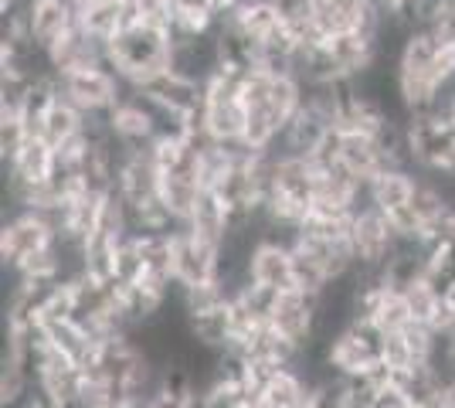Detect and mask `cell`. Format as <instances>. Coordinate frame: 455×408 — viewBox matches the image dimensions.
Returning <instances> with one entry per match:
<instances>
[{
    "label": "cell",
    "instance_id": "obj_1",
    "mask_svg": "<svg viewBox=\"0 0 455 408\" xmlns=\"http://www.w3.org/2000/svg\"><path fill=\"white\" fill-rule=\"evenodd\" d=\"M106 61L130 89H140L147 78L160 76L173 65V41L167 31L136 20L106 44Z\"/></svg>",
    "mask_w": 455,
    "mask_h": 408
},
{
    "label": "cell",
    "instance_id": "obj_2",
    "mask_svg": "<svg viewBox=\"0 0 455 408\" xmlns=\"http://www.w3.org/2000/svg\"><path fill=\"white\" fill-rule=\"evenodd\" d=\"M58 242V228L48 214L31 208H14L0 228V259L4 269H18L24 259H31L41 249H52Z\"/></svg>",
    "mask_w": 455,
    "mask_h": 408
},
{
    "label": "cell",
    "instance_id": "obj_3",
    "mask_svg": "<svg viewBox=\"0 0 455 408\" xmlns=\"http://www.w3.org/2000/svg\"><path fill=\"white\" fill-rule=\"evenodd\" d=\"M58 89L72 106H78L85 116H106L126 92V82L116 76L109 65H95L85 72L58 76Z\"/></svg>",
    "mask_w": 455,
    "mask_h": 408
},
{
    "label": "cell",
    "instance_id": "obj_4",
    "mask_svg": "<svg viewBox=\"0 0 455 408\" xmlns=\"http://www.w3.org/2000/svg\"><path fill=\"white\" fill-rule=\"evenodd\" d=\"M4 18H18L28 41L38 48L41 55H48L58 41L65 38L78 24L72 0H24V7Z\"/></svg>",
    "mask_w": 455,
    "mask_h": 408
},
{
    "label": "cell",
    "instance_id": "obj_5",
    "mask_svg": "<svg viewBox=\"0 0 455 408\" xmlns=\"http://www.w3.org/2000/svg\"><path fill=\"white\" fill-rule=\"evenodd\" d=\"M173 279H177V290L218 283L221 279V249L197 238L188 225L173 228Z\"/></svg>",
    "mask_w": 455,
    "mask_h": 408
},
{
    "label": "cell",
    "instance_id": "obj_6",
    "mask_svg": "<svg viewBox=\"0 0 455 408\" xmlns=\"http://www.w3.org/2000/svg\"><path fill=\"white\" fill-rule=\"evenodd\" d=\"M320 307H323V296L292 286V290L279 292L268 324L283 333L285 340H292L299 350H306L316 340V333H320Z\"/></svg>",
    "mask_w": 455,
    "mask_h": 408
},
{
    "label": "cell",
    "instance_id": "obj_7",
    "mask_svg": "<svg viewBox=\"0 0 455 408\" xmlns=\"http://www.w3.org/2000/svg\"><path fill=\"white\" fill-rule=\"evenodd\" d=\"M248 283L266 286V290H275V292L292 290L296 286V276H292V245L262 238L251 249V255H248Z\"/></svg>",
    "mask_w": 455,
    "mask_h": 408
},
{
    "label": "cell",
    "instance_id": "obj_8",
    "mask_svg": "<svg viewBox=\"0 0 455 408\" xmlns=\"http://www.w3.org/2000/svg\"><path fill=\"white\" fill-rule=\"evenodd\" d=\"M44 59H48V68H52L55 76H72V72L95 68V65H109V61H106V44L95 41L89 31H82L78 24L65 38L58 41Z\"/></svg>",
    "mask_w": 455,
    "mask_h": 408
},
{
    "label": "cell",
    "instance_id": "obj_9",
    "mask_svg": "<svg viewBox=\"0 0 455 408\" xmlns=\"http://www.w3.org/2000/svg\"><path fill=\"white\" fill-rule=\"evenodd\" d=\"M415 188H418V171H411V167H387V171H380V174L367 184V201H371L378 212H384L391 218V214L404 212V208L411 204Z\"/></svg>",
    "mask_w": 455,
    "mask_h": 408
},
{
    "label": "cell",
    "instance_id": "obj_10",
    "mask_svg": "<svg viewBox=\"0 0 455 408\" xmlns=\"http://www.w3.org/2000/svg\"><path fill=\"white\" fill-rule=\"evenodd\" d=\"M188 228L197 235V238H204V242L221 249L225 238L231 235V228H235V214H231V208L221 201L218 191H208V188H204L188 218Z\"/></svg>",
    "mask_w": 455,
    "mask_h": 408
},
{
    "label": "cell",
    "instance_id": "obj_11",
    "mask_svg": "<svg viewBox=\"0 0 455 408\" xmlns=\"http://www.w3.org/2000/svg\"><path fill=\"white\" fill-rule=\"evenodd\" d=\"M85 113L78 109V106H72L68 99L58 92V99L52 102V109H48V116H44V123H41V136L55 147V150H61L68 140H76L78 133H85Z\"/></svg>",
    "mask_w": 455,
    "mask_h": 408
},
{
    "label": "cell",
    "instance_id": "obj_12",
    "mask_svg": "<svg viewBox=\"0 0 455 408\" xmlns=\"http://www.w3.org/2000/svg\"><path fill=\"white\" fill-rule=\"evenodd\" d=\"M401 292H404V303H408V310H411V320L432 327L435 316L442 313V292H438L432 283H425V279H418V283H411L408 290H401Z\"/></svg>",
    "mask_w": 455,
    "mask_h": 408
},
{
    "label": "cell",
    "instance_id": "obj_13",
    "mask_svg": "<svg viewBox=\"0 0 455 408\" xmlns=\"http://www.w3.org/2000/svg\"><path fill=\"white\" fill-rule=\"evenodd\" d=\"M380 361L387 364L391 371H411L418 368L421 361H418L415 348H411V340H408V333L398 331V333H387L384 337V350H380Z\"/></svg>",
    "mask_w": 455,
    "mask_h": 408
},
{
    "label": "cell",
    "instance_id": "obj_14",
    "mask_svg": "<svg viewBox=\"0 0 455 408\" xmlns=\"http://www.w3.org/2000/svg\"><path fill=\"white\" fill-rule=\"evenodd\" d=\"M438 408H455V374L445 381V388H442V398H438Z\"/></svg>",
    "mask_w": 455,
    "mask_h": 408
},
{
    "label": "cell",
    "instance_id": "obj_15",
    "mask_svg": "<svg viewBox=\"0 0 455 408\" xmlns=\"http://www.w3.org/2000/svg\"><path fill=\"white\" fill-rule=\"evenodd\" d=\"M442 300H445V307H449V310L455 313V283L449 286V290H445V296H442Z\"/></svg>",
    "mask_w": 455,
    "mask_h": 408
},
{
    "label": "cell",
    "instance_id": "obj_16",
    "mask_svg": "<svg viewBox=\"0 0 455 408\" xmlns=\"http://www.w3.org/2000/svg\"><path fill=\"white\" fill-rule=\"evenodd\" d=\"M85 4H102V0H72V7H85Z\"/></svg>",
    "mask_w": 455,
    "mask_h": 408
}]
</instances>
